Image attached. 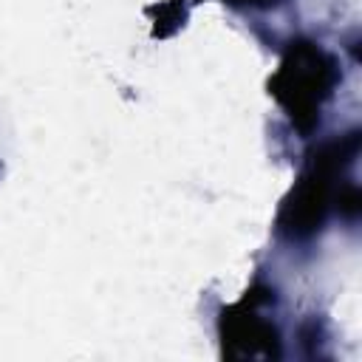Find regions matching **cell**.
<instances>
[{
  "label": "cell",
  "instance_id": "6da1fadb",
  "mask_svg": "<svg viewBox=\"0 0 362 362\" xmlns=\"http://www.w3.org/2000/svg\"><path fill=\"white\" fill-rule=\"evenodd\" d=\"M337 79L339 71L328 51L314 42H297L286 51L269 88L288 119L308 133L320 122V110L334 93Z\"/></svg>",
  "mask_w": 362,
  "mask_h": 362
},
{
  "label": "cell",
  "instance_id": "7a4b0ae2",
  "mask_svg": "<svg viewBox=\"0 0 362 362\" xmlns=\"http://www.w3.org/2000/svg\"><path fill=\"white\" fill-rule=\"evenodd\" d=\"M221 342L223 354L238 359H272L280 351V334L257 314V297H246L240 305L223 311Z\"/></svg>",
  "mask_w": 362,
  "mask_h": 362
},
{
  "label": "cell",
  "instance_id": "3957f363",
  "mask_svg": "<svg viewBox=\"0 0 362 362\" xmlns=\"http://www.w3.org/2000/svg\"><path fill=\"white\" fill-rule=\"evenodd\" d=\"M232 3H249V6H274L280 0H232Z\"/></svg>",
  "mask_w": 362,
  "mask_h": 362
}]
</instances>
